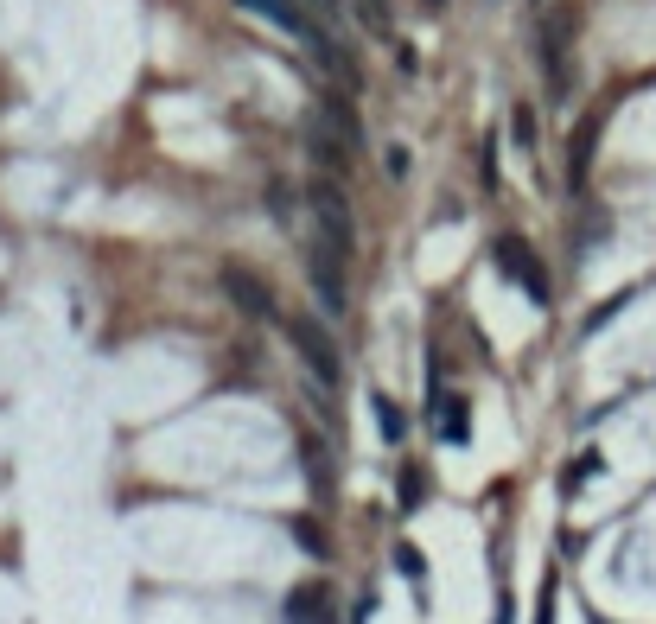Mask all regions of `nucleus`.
<instances>
[{
	"label": "nucleus",
	"mask_w": 656,
	"mask_h": 624,
	"mask_svg": "<svg viewBox=\"0 0 656 624\" xmlns=\"http://www.w3.org/2000/svg\"><path fill=\"white\" fill-rule=\"evenodd\" d=\"M306 211H313V242H325L332 255H344V262H351V255H357V223H351V198L338 192L332 172L306 185Z\"/></svg>",
	"instance_id": "nucleus-1"
},
{
	"label": "nucleus",
	"mask_w": 656,
	"mask_h": 624,
	"mask_svg": "<svg viewBox=\"0 0 656 624\" xmlns=\"http://www.w3.org/2000/svg\"><path fill=\"white\" fill-rule=\"evenodd\" d=\"M287 338H293V351L306 357V370H313L325 389H338V376H344V351H338V338L325 332L319 319H287Z\"/></svg>",
	"instance_id": "nucleus-2"
},
{
	"label": "nucleus",
	"mask_w": 656,
	"mask_h": 624,
	"mask_svg": "<svg viewBox=\"0 0 656 624\" xmlns=\"http://www.w3.org/2000/svg\"><path fill=\"white\" fill-rule=\"evenodd\" d=\"M306 147H313V160L332 172V179H344V172H351V160H357V147H351V134L338 128L332 115H306Z\"/></svg>",
	"instance_id": "nucleus-3"
},
{
	"label": "nucleus",
	"mask_w": 656,
	"mask_h": 624,
	"mask_svg": "<svg viewBox=\"0 0 656 624\" xmlns=\"http://www.w3.org/2000/svg\"><path fill=\"white\" fill-rule=\"evenodd\" d=\"M491 255H497V268H504V281H516L535 306H548V274L535 268V249H529L523 236H497V249H491Z\"/></svg>",
	"instance_id": "nucleus-4"
},
{
	"label": "nucleus",
	"mask_w": 656,
	"mask_h": 624,
	"mask_svg": "<svg viewBox=\"0 0 656 624\" xmlns=\"http://www.w3.org/2000/svg\"><path fill=\"white\" fill-rule=\"evenodd\" d=\"M344 255H332L325 242H313L306 249V274H313V293H319V312L325 319H344Z\"/></svg>",
	"instance_id": "nucleus-5"
},
{
	"label": "nucleus",
	"mask_w": 656,
	"mask_h": 624,
	"mask_svg": "<svg viewBox=\"0 0 656 624\" xmlns=\"http://www.w3.org/2000/svg\"><path fill=\"white\" fill-rule=\"evenodd\" d=\"M217 281H223V293H230V300H236V312H243V319H268V325L281 319V306H274L268 281H255L249 268H223Z\"/></svg>",
	"instance_id": "nucleus-6"
},
{
	"label": "nucleus",
	"mask_w": 656,
	"mask_h": 624,
	"mask_svg": "<svg viewBox=\"0 0 656 624\" xmlns=\"http://www.w3.org/2000/svg\"><path fill=\"white\" fill-rule=\"evenodd\" d=\"M542 71H548V96L555 102L574 96V71H567V20L542 26Z\"/></svg>",
	"instance_id": "nucleus-7"
},
{
	"label": "nucleus",
	"mask_w": 656,
	"mask_h": 624,
	"mask_svg": "<svg viewBox=\"0 0 656 624\" xmlns=\"http://www.w3.org/2000/svg\"><path fill=\"white\" fill-rule=\"evenodd\" d=\"M287 624H338L332 618V593H325V586H300V593L287 599Z\"/></svg>",
	"instance_id": "nucleus-8"
},
{
	"label": "nucleus",
	"mask_w": 656,
	"mask_h": 624,
	"mask_svg": "<svg viewBox=\"0 0 656 624\" xmlns=\"http://www.w3.org/2000/svg\"><path fill=\"white\" fill-rule=\"evenodd\" d=\"M236 7H249L255 20H268L281 32H313V26H306V13H300V0H236Z\"/></svg>",
	"instance_id": "nucleus-9"
},
{
	"label": "nucleus",
	"mask_w": 656,
	"mask_h": 624,
	"mask_svg": "<svg viewBox=\"0 0 656 624\" xmlns=\"http://www.w3.org/2000/svg\"><path fill=\"white\" fill-rule=\"evenodd\" d=\"M593 141H599V121H586V128H580V141L567 147V185H574V192L586 185V166H593Z\"/></svg>",
	"instance_id": "nucleus-10"
},
{
	"label": "nucleus",
	"mask_w": 656,
	"mask_h": 624,
	"mask_svg": "<svg viewBox=\"0 0 656 624\" xmlns=\"http://www.w3.org/2000/svg\"><path fill=\"white\" fill-rule=\"evenodd\" d=\"M434 427H440V440H446V446H459V440H465V414H459L453 395H440V402H434Z\"/></svg>",
	"instance_id": "nucleus-11"
},
{
	"label": "nucleus",
	"mask_w": 656,
	"mask_h": 624,
	"mask_svg": "<svg viewBox=\"0 0 656 624\" xmlns=\"http://www.w3.org/2000/svg\"><path fill=\"white\" fill-rule=\"evenodd\" d=\"M510 141L523 153L535 147V109H529V102H516V109H510Z\"/></svg>",
	"instance_id": "nucleus-12"
},
{
	"label": "nucleus",
	"mask_w": 656,
	"mask_h": 624,
	"mask_svg": "<svg viewBox=\"0 0 656 624\" xmlns=\"http://www.w3.org/2000/svg\"><path fill=\"white\" fill-rule=\"evenodd\" d=\"M300 459H306V478H313V484H319V491H332V465H325V453H319V446H313V440H306V446H300Z\"/></svg>",
	"instance_id": "nucleus-13"
},
{
	"label": "nucleus",
	"mask_w": 656,
	"mask_h": 624,
	"mask_svg": "<svg viewBox=\"0 0 656 624\" xmlns=\"http://www.w3.org/2000/svg\"><path fill=\"white\" fill-rule=\"evenodd\" d=\"M376 421H383V433H389V440H402V408H395L389 395H376Z\"/></svg>",
	"instance_id": "nucleus-14"
},
{
	"label": "nucleus",
	"mask_w": 656,
	"mask_h": 624,
	"mask_svg": "<svg viewBox=\"0 0 656 624\" xmlns=\"http://www.w3.org/2000/svg\"><path fill=\"white\" fill-rule=\"evenodd\" d=\"M593 472H599V459L586 453V459H574V465H567V472H561V484H567V491H580V484L593 478Z\"/></svg>",
	"instance_id": "nucleus-15"
},
{
	"label": "nucleus",
	"mask_w": 656,
	"mask_h": 624,
	"mask_svg": "<svg viewBox=\"0 0 656 624\" xmlns=\"http://www.w3.org/2000/svg\"><path fill=\"white\" fill-rule=\"evenodd\" d=\"M357 13H364L376 32H389V0H357Z\"/></svg>",
	"instance_id": "nucleus-16"
},
{
	"label": "nucleus",
	"mask_w": 656,
	"mask_h": 624,
	"mask_svg": "<svg viewBox=\"0 0 656 624\" xmlns=\"http://www.w3.org/2000/svg\"><path fill=\"white\" fill-rule=\"evenodd\" d=\"M421 491H427V484H421V472L408 465V472H402V510H414V504H421Z\"/></svg>",
	"instance_id": "nucleus-17"
},
{
	"label": "nucleus",
	"mask_w": 656,
	"mask_h": 624,
	"mask_svg": "<svg viewBox=\"0 0 656 624\" xmlns=\"http://www.w3.org/2000/svg\"><path fill=\"white\" fill-rule=\"evenodd\" d=\"M395 567H402V574H408V580H421V554H414L408 542H402V548H395Z\"/></svg>",
	"instance_id": "nucleus-18"
},
{
	"label": "nucleus",
	"mask_w": 656,
	"mask_h": 624,
	"mask_svg": "<svg viewBox=\"0 0 656 624\" xmlns=\"http://www.w3.org/2000/svg\"><path fill=\"white\" fill-rule=\"evenodd\" d=\"M306 7L319 13V26H338V13H344V0H306Z\"/></svg>",
	"instance_id": "nucleus-19"
}]
</instances>
